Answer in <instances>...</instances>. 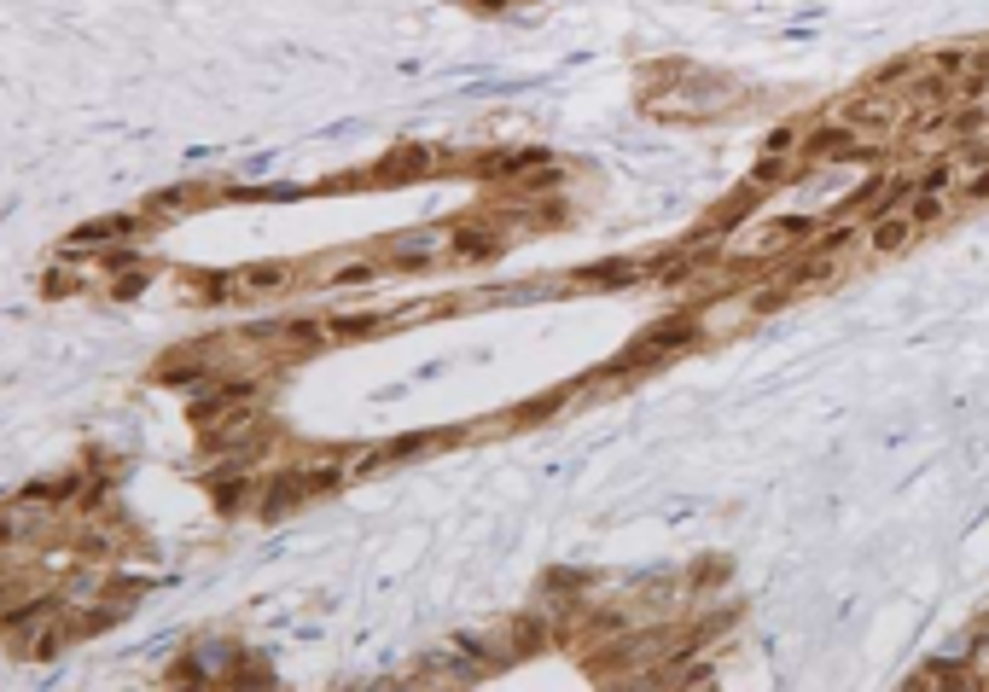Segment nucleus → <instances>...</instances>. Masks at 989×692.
<instances>
[{"label": "nucleus", "instance_id": "f257e3e1", "mask_svg": "<svg viewBox=\"0 0 989 692\" xmlns=\"http://www.w3.org/2000/svg\"><path fill=\"white\" fill-rule=\"evenodd\" d=\"M897 111H902L897 99H879V88H868L861 99H850L839 122H844V128H868V135H879V128H891V122H897Z\"/></svg>", "mask_w": 989, "mask_h": 692}, {"label": "nucleus", "instance_id": "f03ea898", "mask_svg": "<svg viewBox=\"0 0 989 692\" xmlns=\"http://www.w3.org/2000/svg\"><path fill=\"white\" fill-rule=\"evenodd\" d=\"M908 239H914V221H908L902 210H897V216H879L873 234H868V256H873V263H884V256L908 250Z\"/></svg>", "mask_w": 989, "mask_h": 692}, {"label": "nucleus", "instance_id": "7ed1b4c3", "mask_svg": "<svg viewBox=\"0 0 989 692\" xmlns=\"http://www.w3.org/2000/svg\"><path fill=\"white\" fill-rule=\"evenodd\" d=\"M983 122H989V106H983V99H960V106L949 111V122H943V135H949V146H960V140H978Z\"/></svg>", "mask_w": 989, "mask_h": 692}, {"label": "nucleus", "instance_id": "20e7f679", "mask_svg": "<svg viewBox=\"0 0 989 692\" xmlns=\"http://www.w3.org/2000/svg\"><path fill=\"white\" fill-rule=\"evenodd\" d=\"M902 216L914 221V234H926V227H937L949 216V192H914V204H908Z\"/></svg>", "mask_w": 989, "mask_h": 692}, {"label": "nucleus", "instance_id": "39448f33", "mask_svg": "<svg viewBox=\"0 0 989 692\" xmlns=\"http://www.w3.org/2000/svg\"><path fill=\"white\" fill-rule=\"evenodd\" d=\"M926 70H937V76H949V82H960V76L972 70V47H931Z\"/></svg>", "mask_w": 989, "mask_h": 692}, {"label": "nucleus", "instance_id": "423d86ee", "mask_svg": "<svg viewBox=\"0 0 989 692\" xmlns=\"http://www.w3.org/2000/svg\"><path fill=\"white\" fill-rule=\"evenodd\" d=\"M861 239V227L856 221H844V227H827V234L815 239V256H839V250H850Z\"/></svg>", "mask_w": 989, "mask_h": 692}, {"label": "nucleus", "instance_id": "0eeeda50", "mask_svg": "<svg viewBox=\"0 0 989 692\" xmlns=\"http://www.w3.org/2000/svg\"><path fill=\"white\" fill-rule=\"evenodd\" d=\"M914 70H920V53H902V59H891V65L873 76V88H897V82H908Z\"/></svg>", "mask_w": 989, "mask_h": 692}, {"label": "nucleus", "instance_id": "6e6552de", "mask_svg": "<svg viewBox=\"0 0 989 692\" xmlns=\"http://www.w3.org/2000/svg\"><path fill=\"white\" fill-rule=\"evenodd\" d=\"M949 181H955V164L949 158H937L920 181H914V192H949Z\"/></svg>", "mask_w": 989, "mask_h": 692}, {"label": "nucleus", "instance_id": "1a4fd4ad", "mask_svg": "<svg viewBox=\"0 0 989 692\" xmlns=\"http://www.w3.org/2000/svg\"><path fill=\"white\" fill-rule=\"evenodd\" d=\"M960 204H989V164H983V169L972 175V181H967V192H960Z\"/></svg>", "mask_w": 989, "mask_h": 692}]
</instances>
